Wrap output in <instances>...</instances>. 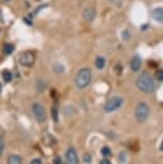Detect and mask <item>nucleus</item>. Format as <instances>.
Returning a JSON list of instances; mask_svg holds the SVG:
<instances>
[{"label":"nucleus","instance_id":"1","mask_svg":"<svg viewBox=\"0 0 163 164\" xmlns=\"http://www.w3.org/2000/svg\"><path fill=\"white\" fill-rule=\"evenodd\" d=\"M136 86L141 91L145 93H150L155 90L153 77L147 72H143L136 80Z\"/></svg>","mask_w":163,"mask_h":164},{"label":"nucleus","instance_id":"2","mask_svg":"<svg viewBox=\"0 0 163 164\" xmlns=\"http://www.w3.org/2000/svg\"><path fill=\"white\" fill-rule=\"evenodd\" d=\"M91 82V71L88 68H83L78 71L75 77V85L79 89H84Z\"/></svg>","mask_w":163,"mask_h":164},{"label":"nucleus","instance_id":"3","mask_svg":"<svg viewBox=\"0 0 163 164\" xmlns=\"http://www.w3.org/2000/svg\"><path fill=\"white\" fill-rule=\"evenodd\" d=\"M135 118L138 122H144L147 120L149 116V106L145 102H140L134 111Z\"/></svg>","mask_w":163,"mask_h":164},{"label":"nucleus","instance_id":"4","mask_svg":"<svg viewBox=\"0 0 163 164\" xmlns=\"http://www.w3.org/2000/svg\"><path fill=\"white\" fill-rule=\"evenodd\" d=\"M124 103V98L122 97H113L104 105V111L106 113H112L114 111H117Z\"/></svg>","mask_w":163,"mask_h":164},{"label":"nucleus","instance_id":"5","mask_svg":"<svg viewBox=\"0 0 163 164\" xmlns=\"http://www.w3.org/2000/svg\"><path fill=\"white\" fill-rule=\"evenodd\" d=\"M32 109V114L35 116V118L37 119V121L39 122H43L46 120V112H45V108L43 107L42 104L40 103H33L31 106Z\"/></svg>","mask_w":163,"mask_h":164},{"label":"nucleus","instance_id":"6","mask_svg":"<svg viewBox=\"0 0 163 164\" xmlns=\"http://www.w3.org/2000/svg\"><path fill=\"white\" fill-rule=\"evenodd\" d=\"M35 60H36L35 54L32 52L27 51V52H24L21 54V56L18 58V62L23 66H31L35 63Z\"/></svg>","mask_w":163,"mask_h":164},{"label":"nucleus","instance_id":"7","mask_svg":"<svg viewBox=\"0 0 163 164\" xmlns=\"http://www.w3.org/2000/svg\"><path fill=\"white\" fill-rule=\"evenodd\" d=\"M66 163L67 164H78L77 154L74 148H69L66 154Z\"/></svg>","mask_w":163,"mask_h":164},{"label":"nucleus","instance_id":"8","mask_svg":"<svg viewBox=\"0 0 163 164\" xmlns=\"http://www.w3.org/2000/svg\"><path fill=\"white\" fill-rule=\"evenodd\" d=\"M83 17L85 18V21H92L96 17V10L92 7H88L86 8L85 10L83 11Z\"/></svg>","mask_w":163,"mask_h":164},{"label":"nucleus","instance_id":"9","mask_svg":"<svg viewBox=\"0 0 163 164\" xmlns=\"http://www.w3.org/2000/svg\"><path fill=\"white\" fill-rule=\"evenodd\" d=\"M141 66H142V59H141V57L138 56V55L133 56V58L131 59V63H130L131 70L133 72H137L141 69Z\"/></svg>","mask_w":163,"mask_h":164},{"label":"nucleus","instance_id":"10","mask_svg":"<svg viewBox=\"0 0 163 164\" xmlns=\"http://www.w3.org/2000/svg\"><path fill=\"white\" fill-rule=\"evenodd\" d=\"M151 16L157 23H160V24H163V8H157L153 11L151 13Z\"/></svg>","mask_w":163,"mask_h":164},{"label":"nucleus","instance_id":"11","mask_svg":"<svg viewBox=\"0 0 163 164\" xmlns=\"http://www.w3.org/2000/svg\"><path fill=\"white\" fill-rule=\"evenodd\" d=\"M8 164H23V159L18 154H11L8 158Z\"/></svg>","mask_w":163,"mask_h":164},{"label":"nucleus","instance_id":"12","mask_svg":"<svg viewBox=\"0 0 163 164\" xmlns=\"http://www.w3.org/2000/svg\"><path fill=\"white\" fill-rule=\"evenodd\" d=\"M2 78H3V80L6 83H10L11 80H12V78H13V75H12V73H11L10 71L3 70L2 71Z\"/></svg>","mask_w":163,"mask_h":164},{"label":"nucleus","instance_id":"13","mask_svg":"<svg viewBox=\"0 0 163 164\" xmlns=\"http://www.w3.org/2000/svg\"><path fill=\"white\" fill-rule=\"evenodd\" d=\"M96 66L97 69H99V70L103 69L105 66V59L103 57H98L96 59Z\"/></svg>","mask_w":163,"mask_h":164},{"label":"nucleus","instance_id":"14","mask_svg":"<svg viewBox=\"0 0 163 164\" xmlns=\"http://www.w3.org/2000/svg\"><path fill=\"white\" fill-rule=\"evenodd\" d=\"M14 51V45H12L10 43H7V44H4L3 45V53L6 55H10L12 54Z\"/></svg>","mask_w":163,"mask_h":164},{"label":"nucleus","instance_id":"15","mask_svg":"<svg viewBox=\"0 0 163 164\" xmlns=\"http://www.w3.org/2000/svg\"><path fill=\"white\" fill-rule=\"evenodd\" d=\"M53 70L55 71L57 74H61V73H64V66H62V64H60V63H56V64H54Z\"/></svg>","mask_w":163,"mask_h":164},{"label":"nucleus","instance_id":"16","mask_svg":"<svg viewBox=\"0 0 163 164\" xmlns=\"http://www.w3.org/2000/svg\"><path fill=\"white\" fill-rule=\"evenodd\" d=\"M101 154H102L103 157L104 158H107V157H110L111 156V149H110V147H103L102 150H101Z\"/></svg>","mask_w":163,"mask_h":164},{"label":"nucleus","instance_id":"17","mask_svg":"<svg viewBox=\"0 0 163 164\" xmlns=\"http://www.w3.org/2000/svg\"><path fill=\"white\" fill-rule=\"evenodd\" d=\"M4 150V137L2 135H0V157L2 156Z\"/></svg>","mask_w":163,"mask_h":164},{"label":"nucleus","instance_id":"18","mask_svg":"<svg viewBox=\"0 0 163 164\" xmlns=\"http://www.w3.org/2000/svg\"><path fill=\"white\" fill-rule=\"evenodd\" d=\"M52 114H53V119L54 121H58V112H57V107L54 106L53 109H52Z\"/></svg>","mask_w":163,"mask_h":164},{"label":"nucleus","instance_id":"19","mask_svg":"<svg viewBox=\"0 0 163 164\" xmlns=\"http://www.w3.org/2000/svg\"><path fill=\"white\" fill-rule=\"evenodd\" d=\"M110 1L117 8H120L122 6V2H124V0H110Z\"/></svg>","mask_w":163,"mask_h":164},{"label":"nucleus","instance_id":"20","mask_svg":"<svg viewBox=\"0 0 163 164\" xmlns=\"http://www.w3.org/2000/svg\"><path fill=\"white\" fill-rule=\"evenodd\" d=\"M130 37H131V35H130V32L128 31L127 29H126L124 31H122V39H124V40L128 41V40H130Z\"/></svg>","mask_w":163,"mask_h":164},{"label":"nucleus","instance_id":"21","mask_svg":"<svg viewBox=\"0 0 163 164\" xmlns=\"http://www.w3.org/2000/svg\"><path fill=\"white\" fill-rule=\"evenodd\" d=\"M157 80H160V82H163V70H159L156 74Z\"/></svg>","mask_w":163,"mask_h":164},{"label":"nucleus","instance_id":"22","mask_svg":"<svg viewBox=\"0 0 163 164\" xmlns=\"http://www.w3.org/2000/svg\"><path fill=\"white\" fill-rule=\"evenodd\" d=\"M29 164H43V163H42V161L40 160V159H38V158H37V159H33V160H32Z\"/></svg>","mask_w":163,"mask_h":164},{"label":"nucleus","instance_id":"23","mask_svg":"<svg viewBox=\"0 0 163 164\" xmlns=\"http://www.w3.org/2000/svg\"><path fill=\"white\" fill-rule=\"evenodd\" d=\"M60 162H61V160L59 157H56L55 159H54V164H60Z\"/></svg>","mask_w":163,"mask_h":164},{"label":"nucleus","instance_id":"24","mask_svg":"<svg viewBox=\"0 0 163 164\" xmlns=\"http://www.w3.org/2000/svg\"><path fill=\"white\" fill-rule=\"evenodd\" d=\"M100 164H112V163H111L110 160H107V159H103V160L100 162Z\"/></svg>","mask_w":163,"mask_h":164},{"label":"nucleus","instance_id":"25","mask_svg":"<svg viewBox=\"0 0 163 164\" xmlns=\"http://www.w3.org/2000/svg\"><path fill=\"white\" fill-rule=\"evenodd\" d=\"M85 158H86V159H85V162H89V161H90L89 159H91V158L89 157L88 154H85Z\"/></svg>","mask_w":163,"mask_h":164},{"label":"nucleus","instance_id":"26","mask_svg":"<svg viewBox=\"0 0 163 164\" xmlns=\"http://www.w3.org/2000/svg\"><path fill=\"white\" fill-rule=\"evenodd\" d=\"M0 91H1V85H0Z\"/></svg>","mask_w":163,"mask_h":164}]
</instances>
